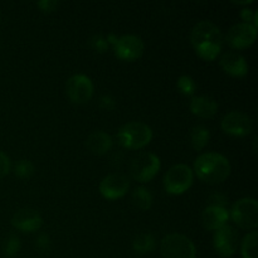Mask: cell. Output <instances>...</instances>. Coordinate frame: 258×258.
<instances>
[{
    "label": "cell",
    "instance_id": "1f68e13d",
    "mask_svg": "<svg viewBox=\"0 0 258 258\" xmlns=\"http://www.w3.org/2000/svg\"><path fill=\"white\" fill-rule=\"evenodd\" d=\"M37 7L44 13H53L59 7V2H55V0H40V2L37 3Z\"/></svg>",
    "mask_w": 258,
    "mask_h": 258
},
{
    "label": "cell",
    "instance_id": "30bf717a",
    "mask_svg": "<svg viewBox=\"0 0 258 258\" xmlns=\"http://www.w3.org/2000/svg\"><path fill=\"white\" fill-rule=\"evenodd\" d=\"M112 49L118 59L133 62V60H138L139 58L143 57L145 45H144L143 39L140 37L127 34L118 37L117 42L113 45Z\"/></svg>",
    "mask_w": 258,
    "mask_h": 258
},
{
    "label": "cell",
    "instance_id": "ffe728a7",
    "mask_svg": "<svg viewBox=\"0 0 258 258\" xmlns=\"http://www.w3.org/2000/svg\"><path fill=\"white\" fill-rule=\"evenodd\" d=\"M189 138H190V144L191 146H193L194 150L201 151L203 150V149L207 146V144L209 143L211 133H209V130L206 127V126L197 125L190 130Z\"/></svg>",
    "mask_w": 258,
    "mask_h": 258
},
{
    "label": "cell",
    "instance_id": "4dcf8cb0",
    "mask_svg": "<svg viewBox=\"0 0 258 258\" xmlns=\"http://www.w3.org/2000/svg\"><path fill=\"white\" fill-rule=\"evenodd\" d=\"M228 202L227 197L222 193H213L208 198V206L213 207H221V208H226V204Z\"/></svg>",
    "mask_w": 258,
    "mask_h": 258
},
{
    "label": "cell",
    "instance_id": "52a82bcc",
    "mask_svg": "<svg viewBox=\"0 0 258 258\" xmlns=\"http://www.w3.org/2000/svg\"><path fill=\"white\" fill-rule=\"evenodd\" d=\"M229 217L242 229L254 231L258 226V202L254 198H242L232 206Z\"/></svg>",
    "mask_w": 258,
    "mask_h": 258
},
{
    "label": "cell",
    "instance_id": "4316f807",
    "mask_svg": "<svg viewBox=\"0 0 258 258\" xmlns=\"http://www.w3.org/2000/svg\"><path fill=\"white\" fill-rule=\"evenodd\" d=\"M35 249L39 254H48L52 249V241H50L49 236L45 233L39 234L35 239Z\"/></svg>",
    "mask_w": 258,
    "mask_h": 258
},
{
    "label": "cell",
    "instance_id": "44dd1931",
    "mask_svg": "<svg viewBox=\"0 0 258 258\" xmlns=\"http://www.w3.org/2000/svg\"><path fill=\"white\" fill-rule=\"evenodd\" d=\"M131 198L135 207H138L140 211H149L153 206V193L145 186H138L134 189Z\"/></svg>",
    "mask_w": 258,
    "mask_h": 258
},
{
    "label": "cell",
    "instance_id": "f1b7e54d",
    "mask_svg": "<svg viewBox=\"0 0 258 258\" xmlns=\"http://www.w3.org/2000/svg\"><path fill=\"white\" fill-rule=\"evenodd\" d=\"M241 18L244 20L243 23H248V24H252L254 25V27H257L258 24V13L254 12L253 9H251V8H243V9L241 10Z\"/></svg>",
    "mask_w": 258,
    "mask_h": 258
},
{
    "label": "cell",
    "instance_id": "7402d4cb",
    "mask_svg": "<svg viewBox=\"0 0 258 258\" xmlns=\"http://www.w3.org/2000/svg\"><path fill=\"white\" fill-rule=\"evenodd\" d=\"M257 241H258V232L254 231L248 232L244 236L243 241L241 242V254L243 258H258L257 253Z\"/></svg>",
    "mask_w": 258,
    "mask_h": 258
},
{
    "label": "cell",
    "instance_id": "9c48e42d",
    "mask_svg": "<svg viewBox=\"0 0 258 258\" xmlns=\"http://www.w3.org/2000/svg\"><path fill=\"white\" fill-rule=\"evenodd\" d=\"M239 246L238 232L229 224L217 229L213 236V247L217 254L223 258H229L237 252Z\"/></svg>",
    "mask_w": 258,
    "mask_h": 258
},
{
    "label": "cell",
    "instance_id": "4fadbf2b",
    "mask_svg": "<svg viewBox=\"0 0 258 258\" xmlns=\"http://www.w3.org/2000/svg\"><path fill=\"white\" fill-rule=\"evenodd\" d=\"M257 27L248 23H238L229 28L226 34L227 44L234 49H244L256 42Z\"/></svg>",
    "mask_w": 258,
    "mask_h": 258
},
{
    "label": "cell",
    "instance_id": "9a60e30c",
    "mask_svg": "<svg viewBox=\"0 0 258 258\" xmlns=\"http://www.w3.org/2000/svg\"><path fill=\"white\" fill-rule=\"evenodd\" d=\"M219 63L224 72L233 77H243L248 73V64H247L246 58L241 53L234 52V50H228V52L223 53Z\"/></svg>",
    "mask_w": 258,
    "mask_h": 258
},
{
    "label": "cell",
    "instance_id": "e0dca14e",
    "mask_svg": "<svg viewBox=\"0 0 258 258\" xmlns=\"http://www.w3.org/2000/svg\"><path fill=\"white\" fill-rule=\"evenodd\" d=\"M191 113L201 118H212L218 112V103L211 96H196L189 103Z\"/></svg>",
    "mask_w": 258,
    "mask_h": 258
},
{
    "label": "cell",
    "instance_id": "8fae6325",
    "mask_svg": "<svg viewBox=\"0 0 258 258\" xmlns=\"http://www.w3.org/2000/svg\"><path fill=\"white\" fill-rule=\"evenodd\" d=\"M130 189V180L125 174L112 173L106 175L101 180L98 190L101 196L107 201H116L127 194Z\"/></svg>",
    "mask_w": 258,
    "mask_h": 258
},
{
    "label": "cell",
    "instance_id": "d4e9b609",
    "mask_svg": "<svg viewBox=\"0 0 258 258\" xmlns=\"http://www.w3.org/2000/svg\"><path fill=\"white\" fill-rule=\"evenodd\" d=\"M176 87L178 90L183 93L184 96H191L197 91V82L193 77L188 75H183L178 78L176 81Z\"/></svg>",
    "mask_w": 258,
    "mask_h": 258
},
{
    "label": "cell",
    "instance_id": "6da1fadb",
    "mask_svg": "<svg viewBox=\"0 0 258 258\" xmlns=\"http://www.w3.org/2000/svg\"><path fill=\"white\" fill-rule=\"evenodd\" d=\"M190 43L197 54L204 60H214L223 47V35L221 29L211 20H202L193 27Z\"/></svg>",
    "mask_w": 258,
    "mask_h": 258
},
{
    "label": "cell",
    "instance_id": "d6a6232c",
    "mask_svg": "<svg viewBox=\"0 0 258 258\" xmlns=\"http://www.w3.org/2000/svg\"><path fill=\"white\" fill-rule=\"evenodd\" d=\"M234 3L238 5H249L252 4V0H248V2H234Z\"/></svg>",
    "mask_w": 258,
    "mask_h": 258
},
{
    "label": "cell",
    "instance_id": "ac0fdd59",
    "mask_svg": "<svg viewBox=\"0 0 258 258\" xmlns=\"http://www.w3.org/2000/svg\"><path fill=\"white\" fill-rule=\"evenodd\" d=\"M113 140L105 131H93L86 139V148L95 155H105L112 149Z\"/></svg>",
    "mask_w": 258,
    "mask_h": 258
},
{
    "label": "cell",
    "instance_id": "d6986e66",
    "mask_svg": "<svg viewBox=\"0 0 258 258\" xmlns=\"http://www.w3.org/2000/svg\"><path fill=\"white\" fill-rule=\"evenodd\" d=\"M156 247V241L155 237L151 233H148V232H144V233H140L139 236H136L133 241V249L138 254H149L155 249Z\"/></svg>",
    "mask_w": 258,
    "mask_h": 258
},
{
    "label": "cell",
    "instance_id": "cb8c5ba5",
    "mask_svg": "<svg viewBox=\"0 0 258 258\" xmlns=\"http://www.w3.org/2000/svg\"><path fill=\"white\" fill-rule=\"evenodd\" d=\"M20 247H22V242H20L19 237H18L17 234H9L4 242L3 251H4L5 256L13 258L18 256V253H19L20 251Z\"/></svg>",
    "mask_w": 258,
    "mask_h": 258
},
{
    "label": "cell",
    "instance_id": "603a6c76",
    "mask_svg": "<svg viewBox=\"0 0 258 258\" xmlns=\"http://www.w3.org/2000/svg\"><path fill=\"white\" fill-rule=\"evenodd\" d=\"M34 164L28 159H20L14 165V174L19 179H29L34 175Z\"/></svg>",
    "mask_w": 258,
    "mask_h": 258
},
{
    "label": "cell",
    "instance_id": "3957f363",
    "mask_svg": "<svg viewBox=\"0 0 258 258\" xmlns=\"http://www.w3.org/2000/svg\"><path fill=\"white\" fill-rule=\"evenodd\" d=\"M153 140V130L148 123L131 121L121 126L117 131V141L122 148L139 150L145 148Z\"/></svg>",
    "mask_w": 258,
    "mask_h": 258
},
{
    "label": "cell",
    "instance_id": "5b68a950",
    "mask_svg": "<svg viewBox=\"0 0 258 258\" xmlns=\"http://www.w3.org/2000/svg\"><path fill=\"white\" fill-rule=\"evenodd\" d=\"M161 168V161L158 155L149 151L138 154L130 163V174L138 183H148L153 180Z\"/></svg>",
    "mask_w": 258,
    "mask_h": 258
},
{
    "label": "cell",
    "instance_id": "7c38bea8",
    "mask_svg": "<svg viewBox=\"0 0 258 258\" xmlns=\"http://www.w3.org/2000/svg\"><path fill=\"white\" fill-rule=\"evenodd\" d=\"M222 130L231 136H247L253 130V121L247 113L241 111H231L222 118Z\"/></svg>",
    "mask_w": 258,
    "mask_h": 258
},
{
    "label": "cell",
    "instance_id": "484cf974",
    "mask_svg": "<svg viewBox=\"0 0 258 258\" xmlns=\"http://www.w3.org/2000/svg\"><path fill=\"white\" fill-rule=\"evenodd\" d=\"M88 45H90L91 49L95 50L96 53H100V54L106 53L108 50V48H110L107 40H106V37L101 34H96L93 37H91L90 40H88Z\"/></svg>",
    "mask_w": 258,
    "mask_h": 258
},
{
    "label": "cell",
    "instance_id": "ba28073f",
    "mask_svg": "<svg viewBox=\"0 0 258 258\" xmlns=\"http://www.w3.org/2000/svg\"><path fill=\"white\" fill-rule=\"evenodd\" d=\"M66 93L75 105H85L93 96V83L88 76L78 73L71 76L66 83Z\"/></svg>",
    "mask_w": 258,
    "mask_h": 258
},
{
    "label": "cell",
    "instance_id": "7a4b0ae2",
    "mask_svg": "<svg viewBox=\"0 0 258 258\" xmlns=\"http://www.w3.org/2000/svg\"><path fill=\"white\" fill-rule=\"evenodd\" d=\"M193 173L207 184H221L231 175V163L218 153L201 154L194 160Z\"/></svg>",
    "mask_w": 258,
    "mask_h": 258
},
{
    "label": "cell",
    "instance_id": "836d02e7",
    "mask_svg": "<svg viewBox=\"0 0 258 258\" xmlns=\"http://www.w3.org/2000/svg\"><path fill=\"white\" fill-rule=\"evenodd\" d=\"M0 22H2V17H0Z\"/></svg>",
    "mask_w": 258,
    "mask_h": 258
},
{
    "label": "cell",
    "instance_id": "f546056e",
    "mask_svg": "<svg viewBox=\"0 0 258 258\" xmlns=\"http://www.w3.org/2000/svg\"><path fill=\"white\" fill-rule=\"evenodd\" d=\"M10 168H12V164H10L9 156L0 150V179L5 178L10 173Z\"/></svg>",
    "mask_w": 258,
    "mask_h": 258
},
{
    "label": "cell",
    "instance_id": "2e32d148",
    "mask_svg": "<svg viewBox=\"0 0 258 258\" xmlns=\"http://www.w3.org/2000/svg\"><path fill=\"white\" fill-rule=\"evenodd\" d=\"M229 219V212L227 208L207 206L202 212V224L207 231L216 232L217 229L226 226Z\"/></svg>",
    "mask_w": 258,
    "mask_h": 258
},
{
    "label": "cell",
    "instance_id": "277c9868",
    "mask_svg": "<svg viewBox=\"0 0 258 258\" xmlns=\"http://www.w3.org/2000/svg\"><path fill=\"white\" fill-rule=\"evenodd\" d=\"M193 180L194 173L190 166L186 164H176L164 175V189L171 196H180L193 185Z\"/></svg>",
    "mask_w": 258,
    "mask_h": 258
},
{
    "label": "cell",
    "instance_id": "8992f818",
    "mask_svg": "<svg viewBox=\"0 0 258 258\" xmlns=\"http://www.w3.org/2000/svg\"><path fill=\"white\" fill-rule=\"evenodd\" d=\"M163 258H196L197 249L190 238L180 233H170L161 239Z\"/></svg>",
    "mask_w": 258,
    "mask_h": 258
},
{
    "label": "cell",
    "instance_id": "5bb4252c",
    "mask_svg": "<svg viewBox=\"0 0 258 258\" xmlns=\"http://www.w3.org/2000/svg\"><path fill=\"white\" fill-rule=\"evenodd\" d=\"M10 223L18 231L33 233L39 231L43 224V218L37 209L22 208L13 214Z\"/></svg>",
    "mask_w": 258,
    "mask_h": 258
},
{
    "label": "cell",
    "instance_id": "83f0119b",
    "mask_svg": "<svg viewBox=\"0 0 258 258\" xmlns=\"http://www.w3.org/2000/svg\"><path fill=\"white\" fill-rule=\"evenodd\" d=\"M98 106H100L101 110L103 111H112L115 110L117 102H116V98L111 95H102L98 98Z\"/></svg>",
    "mask_w": 258,
    "mask_h": 258
}]
</instances>
